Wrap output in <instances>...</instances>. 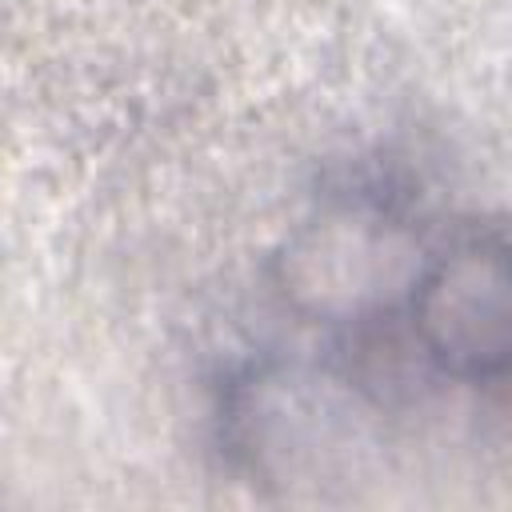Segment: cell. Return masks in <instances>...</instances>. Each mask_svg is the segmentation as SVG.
Instances as JSON below:
<instances>
[{
  "instance_id": "obj_1",
  "label": "cell",
  "mask_w": 512,
  "mask_h": 512,
  "mask_svg": "<svg viewBox=\"0 0 512 512\" xmlns=\"http://www.w3.org/2000/svg\"><path fill=\"white\" fill-rule=\"evenodd\" d=\"M420 288L416 316L432 356L460 376L500 372L508 328V268L500 236L464 240L452 256H440Z\"/></svg>"
}]
</instances>
